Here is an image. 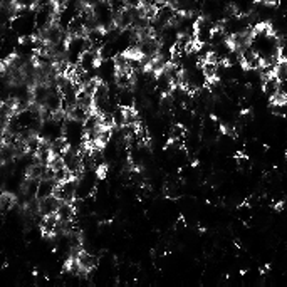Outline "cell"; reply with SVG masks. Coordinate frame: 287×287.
Returning <instances> with one entry per match:
<instances>
[{"label": "cell", "instance_id": "obj_1", "mask_svg": "<svg viewBox=\"0 0 287 287\" xmlns=\"http://www.w3.org/2000/svg\"><path fill=\"white\" fill-rule=\"evenodd\" d=\"M116 76H118L116 59H114V57H111V59H101L98 64L99 81L106 82V84H113V82H116Z\"/></svg>", "mask_w": 287, "mask_h": 287}, {"label": "cell", "instance_id": "obj_2", "mask_svg": "<svg viewBox=\"0 0 287 287\" xmlns=\"http://www.w3.org/2000/svg\"><path fill=\"white\" fill-rule=\"evenodd\" d=\"M101 61V54L99 51L96 49H87L84 54L81 56V59H79V66H81L82 71H86V72H89V71H94L98 68Z\"/></svg>", "mask_w": 287, "mask_h": 287}, {"label": "cell", "instance_id": "obj_3", "mask_svg": "<svg viewBox=\"0 0 287 287\" xmlns=\"http://www.w3.org/2000/svg\"><path fill=\"white\" fill-rule=\"evenodd\" d=\"M173 81H171L170 74L166 72V71H161V72L156 74V82H154V91H158L161 96L165 94H170L171 91H173Z\"/></svg>", "mask_w": 287, "mask_h": 287}, {"label": "cell", "instance_id": "obj_4", "mask_svg": "<svg viewBox=\"0 0 287 287\" xmlns=\"http://www.w3.org/2000/svg\"><path fill=\"white\" fill-rule=\"evenodd\" d=\"M61 203L63 202H61L56 195L47 197V198H44V200H39V212H41L42 217H46V215H56L61 207Z\"/></svg>", "mask_w": 287, "mask_h": 287}, {"label": "cell", "instance_id": "obj_5", "mask_svg": "<svg viewBox=\"0 0 287 287\" xmlns=\"http://www.w3.org/2000/svg\"><path fill=\"white\" fill-rule=\"evenodd\" d=\"M57 185H59V183H57L54 178H41V180H39L37 200H44V198L54 195Z\"/></svg>", "mask_w": 287, "mask_h": 287}, {"label": "cell", "instance_id": "obj_6", "mask_svg": "<svg viewBox=\"0 0 287 287\" xmlns=\"http://www.w3.org/2000/svg\"><path fill=\"white\" fill-rule=\"evenodd\" d=\"M49 92H51V84L47 86L46 82H37V84L32 87V103L42 108V106L46 104Z\"/></svg>", "mask_w": 287, "mask_h": 287}, {"label": "cell", "instance_id": "obj_7", "mask_svg": "<svg viewBox=\"0 0 287 287\" xmlns=\"http://www.w3.org/2000/svg\"><path fill=\"white\" fill-rule=\"evenodd\" d=\"M116 99H118V104L123 106V108H135L136 94L131 87H119Z\"/></svg>", "mask_w": 287, "mask_h": 287}, {"label": "cell", "instance_id": "obj_8", "mask_svg": "<svg viewBox=\"0 0 287 287\" xmlns=\"http://www.w3.org/2000/svg\"><path fill=\"white\" fill-rule=\"evenodd\" d=\"M77 260H79V264H81V269H82L84 272L92 271V269L98 266V262H99L98 255L87 252V250H82V252L77 255Z\"/></svg>", "mask_w": 287, "mask_h": 287}, {"label": "cell", "instance_id": "obj_9", "mask_svg": "<svg viewBox=\"0 0 287 287\" xmlns=\"http://www.w3.org/2000/svg\"><path fill=\"white\" fill-rule=\"evenodd\" d=\"M56 215L59 217V220H63V222H71V220H74V217H76V207H74L72 202H63Z\"/></svg>", "mask_w": 287, "mask_h": 287}, {"label": "cell", "instance_id": "obj_10", "mask_svg": "<svg viewBox=\"0 0 287 287\" xmlns=\"http://www.w3.org/2000/svg\"><path fill=\"white\" fill-rule=\"evenodd\" d=\"M218 64H220V63H215V61H212V59L203 61V63L200 64L202 69H203V72H205V76H207V79H209V81H212V79H217Z\"/></svg>", "mask_w": 287, "mask_h": 287}, {"label": "cell", "instance_id": "obj_11", "mask_svg": "<svg viewBox=\"0 0 287 287\" xmlns=\"http://www.w3.org/2000/svg\"><path fill=\"white\" fill-rule=\"evenodd\" d=\"M89 113H91V109H89V108H84V106H81V104H76L68 114H69V118H71V119H76V121L84 123V121H86V118L89 116Z\"/></svg>", "mask_w": 287, "mask_h": 287}, {"label": "cell", "instance_id": "obj_12", "mask_svg": "<svg viewBox=\"0 0 287 287\" xmlns=\"http://www.w3.org/2000/svg\"><path fill=\"white\" fill-rule=\"evenodd\" d=\"M113 126H125L126 125V111L123 106H118L116 109H113Z\"/></svg>", "mask_w": 287, "mask_h": 287}, {"label": "cell", "instance_id": "obj_13", "mask_svg": "<svg viewBox=\"0 0 287 287\" xmlns=\"http://www.w3.org/2000/svg\"><path fill=\"white\" fill-rule=\"evenodd\" d=\"M0 205H2V212L5 214V212H8L12 209V207L15 205V197L12 195V193H2V200H0Z\"/></svg>", "mask_w": 287, "mask_h": 287}, {"label": "cell", "instance_id": "obj_14", "mask_svg": "<svg viewBox=\"0 0 287 287\" xmlns=\"http://www.w3.org/2000/svg\"><path fill=\"white\" fill-rule=\"evenodd\" d=\"M109 7H111V10L114 12V14H121L125 8H128V2L126 0H108Z\"/></svg>", "mask_w": 287, "mask_h": 287}, {"label": "cell", "instance_id": "obj_15", "mask_svg": "<svg viewBox=\"0 0 287 287\" xmlns=\"http://www.w3.org/2000/svg\"><path fill=\"white\" fill-rule=\"evenodd\" d=\"M14 5L17 8H34L37 2L35 0H14Z\"/></svg>", "mask_w": 287, "mask_h": 287}, {"label": "cell", "instance_id": "obj_16", "mask_svg": "<svg viewBox=\"0 0 287 287\" xmlns=\"http://www.w3.org/2000/svg\"><path fill=\"white\" fill-rule=\"evenodd\" d=\"M52 2L56 3V5H57V8H63V7L66 5V3L69 2V0H52Z\"/></svg>", "mask_w": 287, "mask_h": 287}]
</instances>
